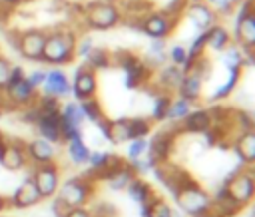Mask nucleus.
Wrapping results in <instances>:
<instances>
[{"label":"nucleus","instance_id":"nucleus-1","mask_svg":"<svg viewBox=\"0 0 255 217\" xmlns=\"http://www.w3.org/2000/svg\"><path fill=\"white\" fill-rule=\"evenodd\" d=\"M173 197L179 211L189 217H205L211 211V195L201 185H197L191 177H187L173 191Z\"/></svg>","mask_w":255,"mask_h":217},{"label":"nucleus","instance_id":"nucleus-2","mask_svg":"<svg viewBox=\"0 0 255 217\" xmlns=\"http://www.w3.org/2000/svg\"><path fill=\"white\" fill-rule=\"evenodd\" d=\"M76 44L78 38L72 30H56L46 34L44 50H42V62L52 64V66H62L74 60L76 56Z\"/></svg>","mask_w":255,"mask_h":217},{"label":"nucleus","instance_id":"nucleus-3","mask_svg":"<svg viewBox=\"0 0 255 217\" xmlns=\"http://www.w3.org/2000/svg\"><path fill=\"white\" fill-rule=\"evenodd\" d=\"M92 191H94V183L90 175H78V177H70L64 183H60L56 193L62 203L74 209V207H86V203L92 197Z\"/></svg>","mask_w":255,"mask_h":217},{"label":"nucleus","instance_id":"nucleus-4","mask_svg":"<svg viewBox=\"0 0 255 217\" xmlns=\"http://www.w3.org/2000/svg\"><path fill=\"white\" fill-rule=\"evenodd\" d=\"M223 189H225V193H227L239 207L251 203V199H253V195H255V179H253V173H251V171H237V173H233V175L225 181Z\"/></svg>","mask_w":255,"mask_h":217},{"label":"nucleus","instance_id":"nucleus-5","mask_svg":"<svg viewBox=\"0 0 255 217\" xmlns=\"http://www.w3.org/2000/svg\"><path fill=\"white\" fill-rule=\"evenodd\" d=\"M253 2L247 0L235 20V38L241 44V48L247 50V54H253L255 46V14H253Z\"/></svg>","mask_w":255,"mask_h":217},{"label":"nucleus","instance_id":"nucleus-6","mask_svg":"<svg viewBox=\"0 0 255 217\" xmlns=\"http://www.w3.org/2000/svg\"><path fill=\"white\" fill-rule=\"evenodd\" d=\"M86 22L94 30H110L120 22V10L110 2H96L86 10Z\"/></svg>","mask_w":255,"mask_h":217},{"label":"nucleus","instance_id":"nucleus-7","mask_svg":"<svg viewBox=\"0 0 255 217\" xmlns=\"http://www.w3.org/2000/svg\"><path fill=\"white\" fill-rule=\"evenodd\" d=\"M82 121L84 113L80 108V102H68L60 106V131H62V141H68L72 137H80L82 131Z\"/></svg>","mask_w":255,"mask_h":217},{"label":"nucleus","instance_id":"nucleus-8","mask_svg":"<svg viewBox=\"0 0 255 217\" xmlns=\"http://www.w3.org/2000/svg\"><path fill=\"white\" fill-rule=\"evenodd\" d=\"M96 90H98V80H96L94 70H90L88 66L78 68L76 76H74V82L70 84V94H74V98L78 102H82V100L94 98Z\"/></svg>","mask_w":255,"mask_h":217},{"label":"nucleus","instance_id":"nucleus-9","mask_svg":"<svg viewBox=\"0 0 255 217\" xmlns=\"http://www.w3.org/2000/svg\"><path fill=\"white\" fill-rule=\"evenodd\" d=\"M34 181L42 193V197H52L56 195L58 187H60V169L56 163H44V165H38L36 171H34Z\"/></svg>","mask_w":255,"mask_h":217},{"label":"nucleus","instance_id":"nucleus-10","mask_svg":"<svg viewBox=\"0 0 255 217\" xmlns=\"http://www.w3.org/2000/svg\"><path fill=\"white\" fill-rule=\"evenodd\" d=\"M175 28V18L169 16L167 12H155L151 16H147L141 24V30L153 38V40H163L167 38Z\"/></svg>","mask_w":255,"mask_h":217},{"label":"nucleus","instance_id":"nucleus-11","mask_svg":"<svg viewBox=\"0 0 255 217\" xmlns=\"http://www.w3.org/2000/svg\"><path fill=\"white\" fill-rule=\"evenodd\" d=\"M44 42H46V32L26 30L18 36V50L26 60H42Z\"/></svg>","mask_w":255,"mask_h":217},{"label":"nucleus","instance_id":"nucleus-12","mask_svg":"<svg viewBox=\"0 0 255 217\" xmlns=\"http://www.w3.org/2000/svg\"><path fill=\"white\" fill-rule=\"evenodd\" d=\"M26 147V155H28V161H34L36 165H44V163H54L56 155H58V145L48 141V139H42V137H36L32 139Z\"/></svg>","mask_w":255,"mask_h":217},{"label":"nucleus","instance_id":"nucleus-13","mask_svg":"<svg viewBox=\"0 0 255 217\" xmlns=\"http://www.w3.org/2000/svg\"><path fill=\"white\" fill-rule=\"evenodd\" d=\"M4 94H6L8 102L14 106H32L36 100V90L28 84L26 76L18 82H8L4 86Z\"/></svg>","mask_w":255,"mask_h":217},{"label":"nucleus","instance_id":"nucleus-14","mask_svg":"<svg viewBox=\"0 0 255 217\" xmlns=\"http://www.w3.org/2000/svg\"><path fill=\"white\" fill-rule=\"evenodd\" d=\"M40 88H44V96L60 100V98H66L70 94V80L62 70L54 68V70L46 72L44 82H42Z\"/></svg>","mask_w":255,"mask_h":217},{"label":"nucleus","instance_id":"nucleus-15","mask_svg":"<svg viewBox=\"0 0 255 217\" xmlns=\"http://www.w3.org/2000/svg\"><path fill=\"white\" fill-rule=\"evenodd\" d=\"M120 64H122V68L126 72V86L128 88H137L149 76L147 66L141 60H137L133 54H126V58H122Z\"/></svg>","mask_w":255,"mask_h":217},{"label":"nucleus","instance_id":"nucleus-16","mask_svg":"<svg viewBox=\"0 0 255 217\" xmlns=\"http://www.w3.org/2000/svg\"><path fill=\"white\" fill-rule=\"evenodd\" d=\"M0 163L10 169V171H18L22 167L28 165V155H26V147L20 141H6L4 149L0 153Z\"/></svg>","mask_w":255,"mask_h":217},{"label":"nucleus","instance_id":"nucleus-17","mask_svg":"<svg viewBox=\"0 0 255 217\" xmlns=\"http://www.w3.org/2000/svg\"><path fill=\"white\" fill-rule=\"evenodd\" d=\"M187 16L201 32H205L217 24V12L213 8H209V4H203V2H191L187 8Z\"/></svg>","mask_w":255,"mask_h":217},{"label":"nucleus","instance_id":"nucleus-18","mask_svg":"<svg viewBox=\"0 0 255 217\" xmlns=\"http://www.w3.org/2000/svg\"><path fill=\"white\" fill-rule=\"evenodd\" d=\"M36 127L42 139H48L52 143L62 141V131H60V113H38L36 117Z\"/></svg>","mask_w":255,"mask_h":217},{"label":"nucleus","instance_id":"nucleus-19","mask_svg":"<svg viewBox=\"0 0 255 217\" xmlns=\"http://www.w3.org/2000/svg\"><path fill=\"white\" fill-rule=\"evenodd\" d=\"M42 199H44V197H42V193H40V189H38L34 177L30 175V177H26V179L22 181V185L16 189V193H14V197H12V203H14L16 207H32V205L40 203Z\"/></svg>","mask_w":255,"mask_h":217},{"label":"nucleus","instance_id":"nucleus-20","mask_svg":"<svg viewBox=\"0 0 255 217\" xmlns=\"http://www.w3.org/2000/svg\"><path fill=\"white\" fill-rule=\"evenodd\" d=\"M201 86H203V74L201 72H197V70H189V72H185V76H183V80H181V84H179V98H183V100H187V102H195V100H199V96H201Z\"/></svg>","mask_w":255,"mask_h":217},{"label":"nucleus","instance_id":"nucleus-21","mask_svg":"<svg viewBox=\"0 0 255 217\" xmlns=\"http://www.w3.org/2000/svg\"><path fill=\"white\" fill-rule=\"evenodd\" d=\"M211 121H213V115L211 111L207 109H191L183 119V129L185 131H195V133H203L211 127Z\"/></svg>","mask_w":255,"mask_h":217},{"label":"nucleus","instance_id":"nucleus-22","mask_svg":"<svg viewBox=\"0 0 255 217\" xmlns=\"http://www.w3.org/2000/svg\"><path fill=\"white\" fill-rule=\"evenodd\" d=\"M169 151H171V135L167 131L163 133H157L153 139H149V147H147V157L155 163H161V161H167L169 157Z\"/></svg>","mask_w":255,"mask_h":217},{"label":"nucleus","instance_id":"nucleus-23","mask_svg":"<svg viewBox=\"0 0 255 217\" xmlns=\"http://www.w3.org/2000/svg\"><path fill=\"white\" fill-rule=\"evenodd\" d=\"M126 191H128V195H129L135 203H139L141 207H147V205L157 197V195H153V191H151L149 183H147L145 179L137 177V175L129 181V185L126 187Z\"/></svg>","mask_w":255,"mask_h":217},{"label":"nucleus","instance_id":"nucleus-24","mask_svg":"<svg viewBox=\"0 0 255 217\" xmlns=\"http://www.w3.org/2000/svg\"><path fill=\"white\" fill-rule=\"evenodd\" d=\"M235 151L243 163L253 165V161H255V133H253V129L239 133V137L235 141Z\"/></svg>","mask_w":255,"mask_h":217},{"label":"nucleus","instance_id":"nucleus-25","mask_svg":"<svg viewBox=\"0 0 255 217\" xmlns=\"http://www.w3.org/2000/svg\"><path fill=\"white\" fill-rule=\"evenodd\" d=\"M106 139L112 143H128L131 139V131H129V121L126 117L122 119H114L108 121V131H106Z\"/></svg>","mask_w":255,"mask_h":217},{"label":"nucleus","instance_id":"nucleus-26","mask_svg":"<svg viewBox=\"0 0 255 217\" xmlns=\"http://www.w3.org/2000/svg\"><path fill=\"white\" fill-rule=\"evenodd\" d=\"M133 177H135V171H133L129 165L122 163L120 167H116V169L106 177V181H108L110 189H114V191H122V189H126V187L129 185V181H131Z\"/></svg>","mask_w":255,"mask_h":217},{"label":"nucleus","instance_id":"nucleus-27","mask_svg":"<svg viewBox=\"0 0 255 217\" xmlns=\"http://www.w3.org/2000/svg\"><path fill=\"white\" fill-rule=\"evenodd\" d=\"M66 151H68V157L74 165H86L88 163V157H90V149L88 145L84 143L82 135L80 137H72L66 141Z\"/></svg>","mask_w":255,"mask_h":217},{"label":"nucleus","instance_id":"nucleus-28","mask_svg":"<svg viewBox=\"0 0 255 217\" xmlns=\"http://www.w3.org/2000/svg\"><path fill=\"white\" fill-rule=\"evenodd\" d=\"M205 42L213 52H223L229 46V32L221 24H215L205 30Z\"/></svg>","mask_w":255,"mask_h":217},{"label":"nucleus","instance_id":"nucleus-29","mask_svg":"<svg viewBox=\"0 0 255 217\" xmlns=\"http://www.w3.org/2000/svg\"><path fill=\"white\" fill-rule=\"evenodd\" d=\"M143 217H181V211H175L169 203L155 197L147 207H141Z\"/></svg>","mask_w":255,"mask_h":217},{"label":"nucleus","instance_id":"nucleus-30","mask_svg":"<svg viewBox=\"0 0 255 217\" xmlns=\"http://www.w3.org/2000/svg\"><path fill=\"white\" fill-rule=\"evenodd\" d=\"M183 76H185L183 68H179V66H167V68H163L161 74H159V84H161L165 90L171 92V90H177V88H179Z\"/></svg>","mask_w":255,"mask_h":217},{"label":"nucleus","instance_id":"nucleus-31","mask_svg":"<svg viewBox=\"0 0 255 217\" xmlns=\"http://www.w3.org/2000/svg\"><path fill=\"white\" fill-rule=\"evenodd\" d=\"M189 111H191V102H187L183 98H175V100L169 102L165 119H169V121H181Z\"/></svg>","mask_w":255,"mask_h":217},{"label":"nucleus","instance_id":"nucleus-32","mask_svg":"<svg viewBox=\"0 0 255 217\" xmlns=\"http://www.w3.org/2000/svg\"><path fill=\"white\" fill-rule=\"evenodd\" d=\"M80 108H82V113H84V119H90L92 123H100L104 119V113H102V108L98 104L96 98H88V100H82L80 102Z\"/></svg>","mask_w":255,"mask_h":217},{"label":"nucleus","instance_id":"nucleus-33","mask_svg":"<svg viewBox=\"0 0 255 217\" xmlns=\"http://www.w3.org/2000/svg\"><path fill=\"white\" fill-rule=\"evenodd\" d=\"M239 76H241V68H231L229 70V78H227V82L223 84V86H219V90L213 94V98L211 100H223V98H227L231 92H233V88L237 86V82H239Z\"/></svg>","mask_w":255,"mask_h":217},{"label":"nucleus","instance_id":"nucleus-34","mask_svg":"<svg viewBox=\"0 0 255 217\" xmlns=\"http://www.w3.org/2000/svg\"><path fill=\"white\" fill-rule=\"evenodd\" d=\"M84 60L88 62V68H90V70H100V68H106V66L110 64V56H108V52L102 50V48H92L90 54H88Z\"/></svg>","mask_w":255,"mask_h":217},{"label":"nucleus","instance_id":"nucleus-35","mask_svg":"<svg viewBox=\"0 0 255 217\" xmlns=\"http://www.w3.org/2000/svg\"><path fill=\"white\" fill-rule=\"evenodd\" d=\"M128 159H139L147 153V147H149V139L147 137H135V139H129L128 141Z\"/></svg>","mask_w":255,"mask_h":217},{"label":"nucleus","instance_id":"nucleus-36","mask_svg":"<svg viewBox=\"0 0 255 217\" xmlns=\"http://www.w3.org/2000/svg\"><path fill=\"white\" fill-rule=\"evenodd\" d=\"M129 121V131H131V139L135 137H147L149 129H151V121L145 117H131Z\"/></svg>","mask_w":255,"mask_h":217},{"label":"nucleus","instance_id":"nucleus-37","mask_svg":"<svg viewBox=\"0 0 255 217\" xmlns=\"http://www.w3.org/2000/svg\"><path fill=\"white\" fill-rule=\"evenodd\" d=\"M108 161H110V153H106V151H90L88 165H90L92 173L100 175L104 171V167L108 165Z\"/></svg>","mask_w":255,"mask_h":217},{"label":"nucleus","instance_id":"nucleus-38","mask_svg":"<svg viewBox=\"0 0 255 217\" xmlns=\"http://www.w3.org/2000/svg\"><path fill=\"white\" fill-rule=\"evenodd\" d=\"M169 102H171V98H169L167 94H159V96L155 98V102H153V111H151L153 121H161V119H165Z\"/></svg>","mask_w":255,"mask_h":217},{"label":"nucleus","instance_id":"nucleus-39","mask_svg":"<svg viewBox=\"0 0 255 217\" xmlns=\"http://www.w3.org/2000/svg\"><path fill=\"white\" fill-rule=\"evenodd\" d=\"M223 64L231 70V68H243V54L237 50V48H225V54H223Z\"/></svg>","mask_w":255,"mask_h":217},{"label":"nucleus","instance_id":"nucleus-40","mask_svg":"<svg viewBox=\"0 0 255 217\" xmlns=\"http://www.w3.org/2000/svg\"><path fill=\"white\" fill-rule=\"evenodd\" d=\"M169 60H171L173 66L183 68V64H185V60H187V50L181 48V46H173V48L169 50Z\"/></svg>","mask_w":255,"mask_h":217},{"label":"nucleus","instance_id":"nucleus-41","mask_svg":"<svg viewBox=\"0 0 255 217\" xmlns=\"http://www.w3.org/2000/svg\"><path fill=\"white\" fill-rule=\"evenodd\" d=\"M10 72H12V64L0 56V90H4L8 78H10Z\"/></svg>","mask_w":255,"mask_h":217},{"label":"nucleus","instance_id":"nucleus-42","mask_svg":"<svg viewBox=\"0 0 255 217\" xmlns=\"http://www.w3.org/2000/svg\"><path fill=\"white\" fill-rule=\"evenodd\" d=\"M44 76H46V72H42V70H34V72H30V74L26 76V80H28V84H30L34 90H38V88L42 86V82H44Z\"/></svg>","mask_w":255,"mask_h":217},{"label":"nucleus","instance_id":"nucleus-43","mask_svg":"<svg viewBox=\"0 0 255 217\" xmlns=\"http://www.w3.org/2000/svg\"><path fill=\"white\" fill-rule=\"evenodd\" d=\"M94 48V44H92V40L90 38H84L80 44H76V54H80L82 58H86L88 54H90V50Z\"/></svg>","mask_w":255,"mask_h":217},{"label":"nucleus","instance_id":"nucleus-44","mask_svg":"<svg viewBox=\"0 0 255 217\" xmlns=\"http://www.w3.org/2000/svg\"><path fill=\"white\" fill-rule=\"evenodd\" d=\"M52 209H54V215H56V217H66V213L70 211V207H68L66 203H62L58 197H56V201H54V207H52Z\"/></svg>","mask_w":255,"mask_h":217},{"label":"nucleus","instance_id":"nucleus-45","mask_svg":"<svg viewBox=\"0 0 255 217\" xmlns=\"http://www.w3.org/2000/svg\"><path fill=\"white\" fill-rule=\"evenodd\" d=\"M207 2H209L211 6H215L219 14L227 12V10H229V6H231V0H207Z\"/></svg>","mask_w":255,"mask_h":217},{"label":"nucleus","instance_id":"nucleus-46","mask_svg":"<svg viewBox=\"0 0 255 217\" xmlns=\"http://www.w3.org/2000/svg\"><path fill=\"white\" fill-rule=\"evenodd\" d=\"M66 217H94V215L86 207H74V209H70L66 213Z\"/></svg>","mask_w":255,"mask_h":217},{"label":"nucleus","instance_id":"nucleus-47","mask_svg":"<svg viewBox=\"0 0 255 217\" xmlns=\"http://www.w3.org/2000/svg\"><path fill=\"white\" fill-rule=\"evenodd\" d=\"M4 207H6V201H4V197H0V213L4 211Z\"/></svg>","mask_w":255,"mask_h":217},{"label":"nucleus","instance_id":"nucleus-48","mask_svg":"<svg viewBox=\"0 0 255 217\" xmlns=\"http://www.w3.org/2000/svg\"><path fill=\"white\" fill-rule=\"evenodd\" d=\"M4 2H8V4H12V6H14V4H18L20 0H4Z\"/></svg>","mask_w":255,"mask_h":217},{"label":"nucleus","instance_id":"nucleus-49","mask_svg":"<svg viewBox=\"0 0 255 217\" xmlns=\"http://www.w3.org/2000/svg\"><path fill=\"white\" fill-rule=\"evenodd\" d=\"M191 2H201V0H191Z\"/></svg>","mask_w":255,"mask_h":217},{"label":"nucleus","instance_id":"nucleus-50","mask_svg":"<svg viewBox=\"0 0 255 217\" xmlns=\"http://www.w3.org/2000/svg\"><path fill=\"white\" fill-rule=\"evenodd\" d=\"M0 106H2V98H0Z\"/></svg>","mask_w":255,"mask_h":217}]
</instances>
